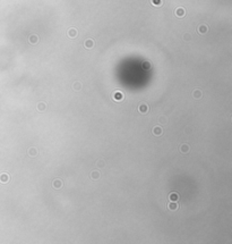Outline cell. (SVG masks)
Listing matches in <instances>:
<instances>
[{
	"label": "cell",
	"mask_w": 232,
	"mask_h": 244,
	"mask_svg": "<svg viewBox=\"0 0 232 244\" xmlns=\"http://www.w3.org/2000/svg\"><path fill=\"white\" fill-rule=\"evenodd\" d=\"M169 199H170L171 202H177L179 200V194L177 192H171L169 194Z\"/></svg>",
	"instance_id": "1"
},
{
	"label": "cell",
	"mask_w": 232,
	"mask_h": 244,
	"mask_svg": "<svg viewBox=\"0 0 232 244\" xmlns=\"http://www.w3.org/2000/svg\"><path fill=\"white\" fill-rule=\"evenodd\" d=\"M52 186L54 187V188H57V190H59V188H61L62 187V182L60 181V179H54L53 182H52Z\"/></svg>",
	"instance_id": "2"
},
{
	"label": "cell",
	"mask_w": 232,
	"mask_h": 244,
	"mask_svg": "<svg viewBox=\"0 0 232 244\" xmlns=\"http://www.w3.org/2000/svg\"><path fill=\"white\" fill-rule=\"evenodd\" d=\"M138 110L140 111V113H143V114H146V113H147V110H148V107H147V104H145V103L139 104Z\"/></svg>",
	"instance_id": "3"
},
{
	"label": "cell",
	"mask_w": 232,
	"mask_h": 244,
	"mask_svg": "<svg viewBox=\"0 0 232 244\" xmlns=\"http://www.w3.org/2000/svg\"><path fill=\"white\" fill-rule=\"evenodd\" d=\"M162 128H161L160 126H155L154 128H153V133H154V135H156V136H159V135H162Z\"/></svg>",
	"instance_id": "4"
},
{
	"label": "cell",
	"mask_w": 232,
	"mask_h": 244,
	"mask_svg": "<svg viewBox=\"0 0 232 244\" xmlns=\"http://www.w3.org/2000/svg\"><path fill=\"white\" fill-rule=\"evenodd\" d=\"M8 181H9L8 174H1V175H0V182L1 183H7Z\"/></svg>",
	"instance_id": "5"
},
{
	"label": "cell",
	"mask_w": 232,
	"mask_h": 244,
	"mask_svg": "<svg viewBox=\"0 0 232 244\" xmlns=\"http://www.w3.org/2000/svg\"><path fill=\"white\" fill-rule=\"evenodd\" d=\"M91 178L94 179V181L98 179V178H100V173H98V170H93L92 173H91Z\"/></svg>",
	"instance_id": "6"
},
{
	"label": "cell",
	"mask_w": 232,
	"mask_h": 244,
	"mask_svg": "<svg viewBox=\"0 0 232 244\" xmlns=\"http://www.w3.org/2000/svg\"><path fill=\"white\" fill-rule=\"evenodd\" d=\"M85 47L88 48V49H91V48H93V46H94V41L93 40H91V39H88V40H86L85 41Z\"/></svg>",
	"instance_id": "7"
},
{
	"label": "cell",
	"mask_w": 232,
	"mask_h": 244,
	"mask_svg": "<svg viewBox=\"0 0 232 244\" xmlns=\"http://www.w3.org/2000/svg\"><path fill=\"white\" fill-rule=\"evenodd\" d=\"M168 208H169L170 210H177V209H179V206L175 202H170L169 206H168Z\"/></svg>",
	"instance_id": "8"
},
{
	"label": "cell",
	"mask_w": 232,
	"mask_h": 244,
	"mask_svg": "<svg viewBox=\"0 0 232 244\" xmlns=\"http://www.w3.org/2000/svg\"><path fill=\"white\" fill-rule=\"evenodd\" d=\"M68 35L70 38H75L76 35H77V31L75 30V28H69V31H68Z\"/></svg>",
	"instance_id": "9"
},
{
	"label": "cell",
	"mask_w": 232,
	"mask_h": 244,
	"mask_svg": "<svg viewBox=\"0 0 232 244\" xmlns=\"http://www.w3.org/2000/svg\"><path fill=\"white\" fill-rule=\"evenodd\" d=\"M180 151L183 152V153H187V152L189 151V145H188V144H182V145L180 146Z\"/></svg>",
	"instance_id": "10"
},
{
	"label": "cell",
	"mask_w": 232,
	"mask_h": 244,
	"mask_svg": "<svg viewBox=\"0 0 232 244\" xmlns=\"http://www.w3.org/2000/svg\"><path fill=\"white\" fill-rule=\"evenodd\" d=\"M175 15L182 17V16L185 15V9H183V8H178V9L175 10Z\"/></svg>",
	"instance_id": "11"
},
{
	"label": "cell",
	"mask_w": 232,
	"mask_h": 244,
	"mask_svg": "<svg viewBox=\"0 0 232 244\" xmlns=\"http://www.w3.org/2000/svg\"><path fill=\"white\" fill-rule=\"evenodd\" d=\"M28 155L32 157H35L36 155H37V150H36V148H31L30 150H28Z\"/></svg>",
	"instance_id": "12"
},
{
	"label": "cell",
	"mask_w": 232,
	"mask_h": 244,
	"mask_svg": "<svg viewBox=\"0 0 232 244\" xmlns=\"http://www.w3.org/2000/svg\"><path fill=\"white\" fill-rule=\"evenodd\" d=\"M198 32H199L201 34L206 33V32H207V26L206 25H201V26H199V28H198Z\"/></svg>",
	"instance_id": "13"
},
{
	"label": "cell",
	"mask_w": 232,
	"mask_h": 244,
	"mask_svg": "<svg viewBox=\"0 0 232 244\" xmlns=\"http://www.w3.org/2000/svg\"><path fill=\"white\" fill-rule=\"evenodd\" d=\"M37 109L40 110V111H44V110H45V103L40 102V103L37 104Z\"/></svg>",
	"instance_id": "14"
},
{
	"label": "cell",
	"mask_w": 232,
	"mask_h": 244,
	"mask_svg": "<svg viewBox=\"0 0 232 244\" xmlns=\"http://www.w3.org/2000/svg\"><path fill=\"white\" fill-rule=\"evenodd\" d=\"M201 97V92L199 91V90H195L194 91V98H196V99H199Z\"/></svg>",
	"instance_id": "15"
},
{
	"label": "cell",
	"mask_w": 232,
	"mask_h": 244,
	"mask_svg": "<svg viewBox=\"0 0 232 244\" xmlns=\"http://www.w3.org/2000/svg\"><path fill=\"white\" fill-rule=\"evenodd\" d=\"M37 41H39V39H37L36 35H31V37H30V42H31V43H36Z\"/></svg>",
	"instance_id": "16"
},
{
	"label": "cell",
	"mask_w": 232,
	"mask_h": 244,
	"mask_svg": "<svg viewBox=\"0 0 232 244\" xmlns=\"http://www.w3.org/2000/svg\"><path fill=\"white\" fill-rule=\"evenodd\" d=\"M113 98L116 99V100H121L122 99V94L120 93V92H116L113 95Z\"/></svg>",
	"instance_id": "17"
},
{
	"label": "cell",
	"mask_w": 232,
	"mask_h": 244,
	"mask_svg": "<svg viewBox=\"0 0 232 244\" xmlns=\"http://www.w3.org/2000/svg\"><path fill=\"white\" fill-rule=\"evenodd\" d=\"M96 166H98V168H102V167L105 166V162H104L103 160H98V162H96Z\"/></svg>",
	"instance_id": "18"
},
{
	"label": "cell",
	"mask_w": 232,
	"mask_h": 244,
	"mask_svg": "<svg viewBox=\"0 0 232 244\" xmlns=\"http://www.w3.org/2000/svg\"><path fill=\"white\" fill-rule=\"evenodd\" d=\"M152 1V4L155 6H160L161 4H162V0H151Z\"/></svg>",
	"instance_id": "19"
},
{
	"label": "cell",
	"mask_w": 232,
	"mask_h": 244,
	"mask_svg": "<svg viewBox=\"0 0 232 244\" xmlns=\"http://www.w3.org/2000/svg\"><path fill=\"white\" fill-rule=\"evenodd\" d=\"M159 122H160V123H162V124H165V123H166V119H165L164 116H161L160 118H159Z\"/></svg>",
	"instance_id": "20"
},
{
	"label": "cell",
	"mask_w": 232,
	"mask_h": 244,
	"mask_svg": "<svg viewBox=\"0 0 232 244\" xmlns=\"http://www.w3.org/2000/svg\"><path fill=\"white\" fill-rule=\"evenodd\" d=\"M80 86H82V85H80V83H75L74 89H75V90H80Z\"/></svg>",
	"instance_id": "21"
},
{
	"label": "cell",
	"mask_w": 232,
	"mask_h": 244,
	"mask_svg": "<svg viewBox=\"0 0 232 244\" xmlns=\"http://www.w3.org/2000/svg\"><path fill=\"white\" fill-rule=\"evenodd\" d=\"M185 40H190V34H185Z\"/></svg>",
	"instance_id": "22"
}]
</instances>
